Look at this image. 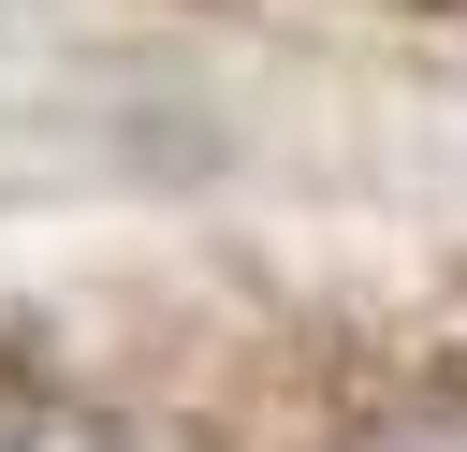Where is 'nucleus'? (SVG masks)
Returning <instances> with one entry per match:
<instances>
[{
	"mask_svg": "<svg viewBox=\"0 0 467 452\" xmlns=\"http://www.w3.org/2000/svg\"><path fill=\"white\" fill-rule=\"evenodd\" d=\"M0 452H131V437L73 394H0Z\"/></svg>",
	"mask_w": 467,
	"mask_h": 452,
	"instance_id": "f257e3e1",
	"label": "nucleus"
},
{
	"mask_svg": "<svg viewBox=\"0 0 467 452\" xmlns=\"http://www.w3.org/2000/svg\"><path fill=\"white\" fill-rule=\"evenodd\" d=\"M350 452H467V394H409V408H379Z\"/></svg>",
	"mask_w": 467,
	"mask_h": 452,
	"instance_id": "f03ea898",
	"label": "nucleus"
}]
</instances>
